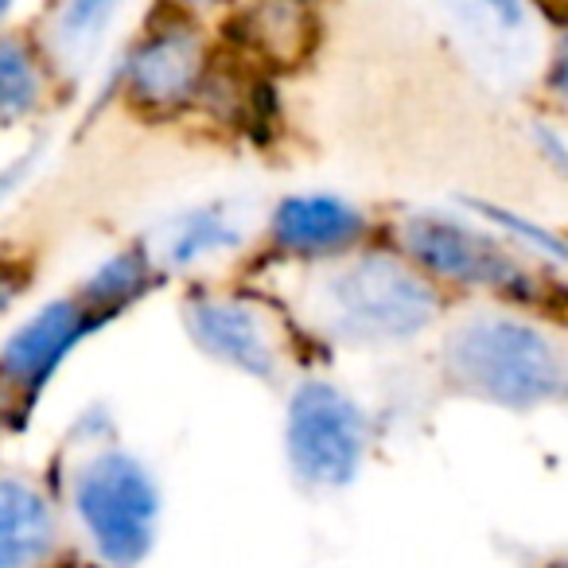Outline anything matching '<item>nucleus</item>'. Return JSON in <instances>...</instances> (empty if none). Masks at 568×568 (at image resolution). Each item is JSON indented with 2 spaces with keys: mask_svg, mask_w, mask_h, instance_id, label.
<instances>
[{
  "mask_svg": "<svg viewBox=\"0 0 568 568\" xmlns=\"http://www.w3.org/2000/svg\"><path fill=\"white\" fill-rule=\"evenodd\" d=\"M187 327L191 339L222 366H234L261 382L281 378V351L250 304L230 296H199L187 304Z\"/></svg>",
  "mask_w": 568,
  "mask_h": 568,
  "instance_id": "obj_7",
  "label": "nucleus"
},
{
  "mask_svg": "<svg viewBox=\"0 0 568 568\" xmlns=\"http://www.w3.org/2000/svg\"><path fill=\"white\" fill-rule=\"evenodd\" d=\"M152 284V261L144 250H121L82 284L79 301L87 304V312L94 320H102V312H118L129 301L144 293Z\"/></svg>",
  "mask_w": 568,
  "mask_h": 568,
  "instance_id": "obj_12",
  "label": "nucleus"
},
{
  "mask_svg": "<svg viewBox=\"0 0 568 568\" xmlns=\"http://www.w3.org/2000/svg\"><path fill=\"white\" fill-rule=\"evenodd\" d=\"M234 226H230L226 219H219V214H187V219H180V226L172 230V250H164L172 261H191V257H203V253H214L222 250V245L234 242Z\"/></svg>",
  "mask_w": 568,
  "mask_h": 568,
  "instance_id": "obj_13",
  "label": "nucleus"
},
{
  "mask_svg": "<svg viewBox=\"0 0 568 568\" xmlns=\"http://www.w3.org/2000/svg\"><path fill=\"white\" fill-rule=\"evenodd\" d=\"M402 253L420 276L428 281L467 284L487 288L498 296H534L537 284L503 242L475 234L459 219L440 214H409L402 222Z\"/></svg>",
  "mask_w": 568,
  "mask_h": 568,
  "instance_id": "obj_5",
  "label": "nucleus"
},
{
  "mask_svg": "<svg viewBox=\"0 0 568 568\" xmlns=\"http://www.w3.org/2000/svg\"><path fill=\"white\" fill-rule=\"evenodd\" d=\"M366 214L335 195H293L268 219V242L284 257H343L366 242Z\"/></svg>",
  "mask_w": 568,
  "mask_h": 568,
  "instance_id": "obj_8",
  "label": "nucleus"
},
{
  "mask_svg": "<svg viewBox=\"0 0 568 568\" xmlns=\"http://www.w3.org/2000/svg\"><path fill=\"white\" fill-rule=\"evenodd\" d=\"M82 534L110 568H136L156 545L160 490L149 467L125 448L94 452L71 479Z\"/></svg>",
  "mask_w": 568,
  "mask_h": 568,
  "instance_id": "obj_3",
  "label": "nucleus"
},
{
  "mask_svg": "<svg viewBox=\"0 0 568 568\" xmlns=\"http://www.w3.org/2000/svg\"><path fill=\"white\" fill-rule=\"evenodd\" d=\"M371 444L366 413L335 382H301L284 417L288 467L304 487L339 490L358 479Z\"/></svg>",
  "mask_w": 568,
  "mask_h": 568,
  "instance_id": "obj_4",
  "label": "nucleus"
},
{
  "mask_svg": "<svg viewBox=\"0 0 568 568\" xmlns=\"http://www.w3.org/2000/svg\"><path fill=\"white\" fill-rule=\"evenodd\" d=\"M12 180H17V172H0V195L12 187Z\"/></svg>",
  "mask_w": 568,
  "mask_h": 568,
  "instance_id": "obj_15",
  "label": "nucleus"
},
{
  "mask_svg": "<svg viewBox=\"0 0 568 568\" xmlns=\"http://www.w3.org/2000/svg\"><path fill=\"white\" fill-rule=\"evenodd\" d=\"M55 510L32 479L0 471V568H36L55 549Z\"/></svg>",
  "mask_w": 568,
  "mask_h": 568,
  "instance_id": "obj_10",
  "label": "nucleus"
},
{
  "mask_svg": "<svg viewBox=\"0 0 568 568\" xmlns=\"http://www.w3.org/2000/svg\"><path fill=\"white\" fill-rule=\"evenodd\" d=\"M48 79L36 43L20 36H0V125H17L40 113Z\"/></svg>",
  "mask_w": 568,
  "mask_h": 568,
  "instance_id": "obj_11",
  "label": "nucleus"
},
{
  "mask_svg": "<svg viewBox=\"0 0 568 568\" xmlns=\"http://www.w3.org/2000/svg\"><path fill=\"white\" fill-rule=\"evenodd\" d=\"M440 374L464 397L534 409L565 389V355L537 324L506 312L467 316L444 335Z\"/></svg>",
  "mask_w": 568,
  "mask_h": 568,
  "instance_id": "obj_1",
  "label": "nucleus"
},
{
  "mask_svg": "<svg viewBox=\"0 0 568 568\" xmlns=\"http://www.w3.org/2000/svg\"><path fill=\"white\" fill-rule=\"evenodd\" d=\"M90 327H94V316L79 296H63L36 312L0 347V394L32 402Z\"/></svg>",
  "mask_w": 568,
  "mask_h": 568,
  "instance_id": "obj_6",
  "label": "nucleus"
},
{
  "mask_svg": "<svg viewBox=\"0 0 568 568\" xmlns=\"http://www.w3.org/2000/svg\"><path fill=\"white\" fill-rule=\"evenodd\" d=\"M324 296L335 332L366 347L417 339L440 316L436 284L389 253H358L327 281Z\"/></svg>",
  "mask_w": 568,
  "mask_h": 568,
  "instance_id": "obj_2",
  "label": "nucleus"
},
{
  "mask_svg": "<svg viewBox=\"0 0 568 568\" xmlns=\"http://www.w3.org/2000/svg\"><path fill=\"white\" fill-rule=\"evenodd\" d=\"M20 288H24V281H17V276H0V316H4V312L12 308V304H17V296H20Z\"/></svg>",
  "mask_w": 568,
  "mask_h": 568,
  "instance_id": "obj_14",
  "label": "nucleus"
},
{
  "mask_svg": "<svg viewBox=\"0 0 568 568\" xmlns=\"http://www.w3.org/2000/svg\"><path fill=\"white\" fill-rule=\"evenodd\" d=\"M203 79V48L191 28H160L141 40L129 63V98L149 110H175L195 98Z\"/></svg>",
  "mask_w": 568,
  "mask_h": 568,
  "instance_id": "obj_9",
  "label": "nucleus"
}]
</instances>
